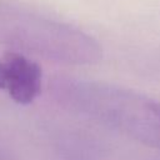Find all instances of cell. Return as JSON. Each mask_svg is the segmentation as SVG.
I'll use <instances>...</instances> for the list:
<instances>
[{"label": "cell", "mask_w": 160, "mask_h": 160, "mask_svg": "<svg viewBox=\"0 0 160 160\" xmlns=\"http://www.w3.org/2000/svg\"><path fill=\"white\" fill-rule=\"evenodd\" d=\"M59 100L122 135L160 150V100L104 81L58 78Z\"/></svg>", "instance_id": "obj_1"}, {"label": "cell", "mask_w": 160, "mask_h": 160, "mask_svg": "<svg viewBox=\"0 0 160 160\" xmlns=\"http://www.w3.org/2000/svg\"><path fill=\"white\" fill-rule=\"evenodd\" d=\"M41 82L40 65L21 52L10 51L0 58V90L15 102H32L41 91Z\"/></svg>", "instance_id": "obj_2"}]
</instances>
